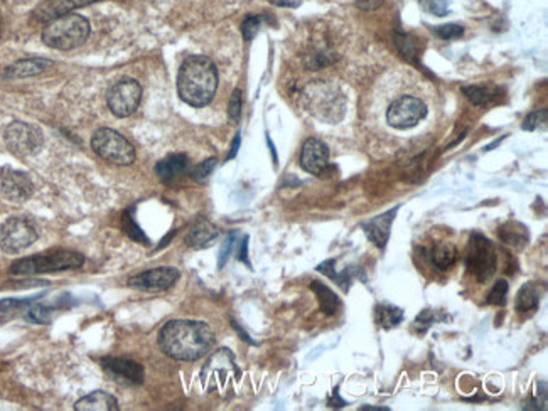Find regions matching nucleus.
Masks as SVG:
<instances>
[{
  "label": "nucleus",
  "mask_w": 548,
  "mask_h": 411,
  "mask_svg": "<svg viewBox=\"0 0 548 411\" xmlns=\"http://www.w3.org/2000/svg\"><path fill=\"white\" fill-rule=\"evenodd\" d=\"M215 332L198 320H171L160 329L159 346L176 361H198L211 351Z\"/></svg>",
  "instance_id": "1"
},
{
  "label": "nucleus",
  "mask_w": 548,
  "mask_h": 411,
  "mask_svg": "<svg viewBox=\"0 0 548 411\" xmlns=\"http://www.w3.org/2000/svg\"><path fill=\"white\" fill-rule=\"evenodd\" d=\"M218 88V71L210 58L189 56L177 74V91L184 103L203 108L211 103Z\"/></svg>",
  "instance_id": "2"
},
{
  "label": "nucleus",
  "mask_w": 548,
  "mask_h": 411,
  "mask_svg": "<svg viewBox=\"0 0 548 411\" xmlns=\"http://www.w3.org/2000/svg\"><path fill=\"white\" fill-rule=\"evenodd\" d=\"M85 263V256L71 250H53V252L34 254V256L22 258L10 265L9 272L12 275L33 277L41 273L65 272V270L80 268Z\"/></svg>",
  "instance_id": "3"
},
{
  "label": "nucleus",
  "mask_w": 548,
  "mask_h": 411,
  "mask_svg": "<svg viewBox=\"0 0 548 411\" xmlns=\"http://www.w3.org/2000/svg\"><path fill=\"white\" fill-rule=\"evenodd\" d=\"M90 37V22L83 15L66 14L53 19L42 30V41L49 48L71 51Z\"/></svg>",
  "instance_id": "4"
},
{
  "label": "nucleus",
  "mask_w": 548,
  "mask_h": 411,
  "mask_svg": "<svg viewBox=\"0 0 548 411\" xmlns=\"http://www.w3.org/2000/svg\"><path fill=\"white\" fill-rule=\"evenodd\" d=\"M94 154L115 166H130L135 160V148L124 135L112 128H100L92 139Z\"/></svg>",
  "instance_id": "5"
},
{
  "label": "nucleus",
  "mask_w": 548,
  "mask_h": 411,
  "mask_svg": "<svg viewBox=\"0 0 548 411\" xmlns=\"http://www.w3.org/2000/svg\"><path fill=\"white\" fill-rule=\"evenodd\" d=\"M467 270L476 277L479 281H488L495 275L496 266H498V258L492 243L488 238L481 234H472L471 243H469L467 256H466Z\"/></svg>",
  "instance_id": "6"
},
{
  "label": "nucleus",
  "mask_w": 548,
  "mask_h": 411,
  "mask_svg": "<svg viewBox=\"0 0 548 411\" xmlns=\"http://www.w3.org/2000/svg\"><path fill=\"white\" fill-rule=\"evenodd\" d=\"M38 240V229L31 219L22 216L9 218L0 226V248L6 253H19Z\"/></svg>",
  "instance_id": "7"
},
{
  "label": "nucleus",
  "mask_w": 548,
  "mask_h": 411,
  "mask_svg": "<svg viewBox=\"0 0 548 411\" xmlns=\"http://www.w3.org/2000/svg\"><path fill=\"white\" fill-rule=\"evenodd\" d=\"M142 98V86L139 81L132 78H124L117 81L112 88L106 93V103H108L110 112L118 119L130 116L137 108H139Z\"/></svg>",
  "instance_id": "8"
},
{
  "label": "nucleus",
  "mask_w": 548,
  "mask_h": 411,
  "mask_svg": "<svg viewBox=\"0 0 548 411\" xmlns=\"http://www.w3.org/2000/svg\"><path fill=\"white\" fill-rule=\"evenodd\" d=\"M427 116V107L419 98L401 96L390 105L386 121L397 130H408Z\"/></svg>",
  "instance_id": "9"
},
{
  "label": "nucleus",
  "mask_w": 548,
  "mask_h": 411,
  "mask_svg": "<svg viewBox=\"0 0 548 411\" xmlns=\"http://www.w3.org/2000/svg\"><path fill=\"white\" fill-rule=\"evenodd\" d=\"M6 143L14 154L17 155H34L41 150L42 133L34 125L26 121H14L6 128Z\"/></svg>",
  "instance_id": "10"
},
{
  "label": "nucleus",
  "mask_w": 548,
  "mask_h": 411,
  "mask_svg": "<svg viewBox=\"0 0 548 411\" xmlns=\"http://www.w3.org/2000/svg\"><path fill=\"white\" fill-rule=\"evenodd\" d=\"M179 277L181 273L177 268L159 266V268H152L139 273V275H133L132 279H128V287L144 292H164L171 288L179 280Z\"/></svg>",
  "instance_id": "11"
},
{
  "label": "nucleus",
  "mask_w": 548,
  "mask_h": 411,
  "mask_svg": "<svg viewBox=\"0 0 548 411\" xmlns=\"http://www.w3.org/2000/svg\"><path fill=\"white\" fill-rule=\"evenodd\" d=\"M101 367L113 381L122 383L127 386L142 385L145 379L144 366L130 359L122 358H103L101 359Z\"/></svg>",
  "instance_id": "12"
},
{
  "label": "nucleus",
  "mask_w": 548,
  "mask_h": 411,
  "mask_svg": "<svg viewBox=\"0 0 548 411\" xmlns=\"http://www.w3.org/2000/svg\"><path fill=\"white\" fill-rule=\"evenodd\" d=\"M0 191L12 202H24L34 193V184L24 172L3 169L0 174Z\"/></svg>",
  "instance_id": "13"
},
{
  "label": "nucleus",
  "mask_w": 548,
  "mask_h": 411,
  "mask_svg": "<svg viewBox=\"0 0 548 411\" xmlns=\"http://www.w3.org/2000/svg\"><path fill=\"white\" fill-rule=\"evenodd\" d=\"M302 169L309 174L321 175L329 166V148L317 139L306 140L301 154Z\"/></svg>",
  "instance_id": "14"
},
{
  "label": "nucleus",
  "mask_w": 548,
  "mask_h": 411,
  "mask_svg": "<svg viewBox=\"0 0 548 411\" xmlns=\"http://www.w3.org/2000/svg\"><path fill=\"white\" fill-rule=\"evenodd\" d=\"M398 209H400V207L395 206L393 209L380 214V216L368 219V221L363 225V229H365L368 240L372 241L374 246H378V248H385L386 243H388L390 229H392L393 221H395Z\"/></svg>",
  "instance_id": "15"
},
{
  "label": "nucleus",
  "mask_w": 548,
  "mask_h": 411,
  "mask_svg": "<svg viewBox=\"0 0 548 411\" xmlns=\"http://www.w3.org/2000/svg\"><path fill=\"white\" fill-rule=\"evenodd\" d=\"M93 2H98V0H44L35 7L34 17L41 22L53 21V19L61 17V15L69 14L71 10L90 6Z\"/></svg>",
  "instance_id": "16"
},
{
  "label": "nucleus",
  "mask_w": 548,
  "mask_h": 411,
  "mask_svg": "<svg viewBox=\"0 0 548 411\" xmlns=\"http://www.w3.org/2000/svg\"><path fill=\"white\" fill-rule=\"evenodd\" d=\"M218 234L219 231L215 225H211L208 219L199 218L198 221L191 226V229L188 231L186 245L189 248H194V250L206 248V246H210L211 243L218 238Z\"/></svg>",
  "instance_id": "17"
},
{
  "label": "nucleus",
  "mask_w": 548,
  "mask_h": 411,
  "mask_svg": "<svg viewBox=\"0 0 548 411\" xmlns=\"http://www.w3.org/2000/svg\"><path fill=\"white\" fill-rule=\"evenodd\" d=\"M51 66H53V61L46 60V58H31V60H22L7 68L6 78H9V80H22V78H29V76H35V74L44 73L46 69L51 68Z\"/></svg>",
  "instance_id": "18"
},
{
  "label": "nucleus",
  "mask_w": 548,
  "mask_h": 411,
  "mask_svg": "<svg viewBox=\"0 0 548 411\" xmlns=\"http://www.w3.org/2000/svg\"><path fill=\"white\" fill-rule=\"evenodd\" d=\"M76 411H117L118 401L115 396L105 393V391H93L85 398L78 399L74 405Z\"/></svg>",
  "instance_id": "19"
},
{
  "label": "nucleus",
  "mask_w": 548,
  "mask_h": 411,
  "mask_svg": "<svg viewBox=\"0 0 548 411\" xmlns=\"http://www.w3.org/2000/svg\"><path fill=\"white\" fill-rule=\"evenodd\" d=\"M189 166V159L188 155L184 154H172L169 155V157H165L160 160V162H157L156 166V174L157 177L160 179V181H172V179L177 177V175H181L183 172H186Z\"/></svg>",
  "instance_id": "20"
},
{
  "label": "nucleus",
  "mask_w": 548,
  "mask_h": 411,
  "mask_svg": "<svg viewBox=\"0 0 548 411\" xmlns=\"http://www.w3.org/2000/svg\"><path fill=\"white\" fill-rule=\"evenodd\" d=\"M499 240L513 248H523L528 243V231L522 222L510 221L499 228Z\"/></svg>",
  "instance_id": "21"
},
{
  "label": "nucleus",
  "mask_w": 548,
  "mask_h": 411,
  "mask_svg": "<svg viewBox=\"0 0 548 411\" xmlns=\"http://www.w3.org/2000/svg\"><path fill=\"white\" fill-rule=\"evenodd\" d=\"M540 299H542V290H540V285L531 281V283L523 285L520 288L518 295H516V302L515 307L518 312H528V311H535L538 307Z\"/></svg>",
  "instance_id": "22"
},
{
  "label": "nucleus",
  "mask_w": 548,
  "mask_h": 411,
  "mask_svg": "<svg viewBox=\"0 0 548 411\" xmlns=\"http://www.w3.org/2000/svg\"><path fill=\"white\" fill-rule=\"evenodd\" d=\"M456 256H457L456 246L447 241L437 243V245H433V248L431 250L432 263L439 270L451 268V266L456 263Z\"/></svg>",
  "instance_id": "23"
},
{
  "label": "nucleus",
  "mask_w": 548,
  "mask_h": 411,
  "mask_svg": "<svg viewBox=\"0 0 548 411\" xmlns=\"http://www.w3.org/2000/svg\"><path fill=\"white\" fill-rule=\"evenodd\" d=\"M310 288H313L315 297H317L319 305H321V311L327 315L336 314L338 307H339V299H338L336 293L331 290L329 287H326L324 283H321V281H315V280L310 281Z\"/></svg>",
  "instance_id": "24"
},
{
  "label": "nucleus",
  "mask_w": 548,
  "mask_h": 411,
  "mask_svg": "<svg viewBox=\"0 0 548 411\" xmlns=\"http://www.w3.org/2000/svg\"><path fill=\"white\" fill-rule=\"evenodd\" d=\"M376 320L381 327L392 329L397 327L404 320V311L395 305H378L376 307Z\"/></svg>",
  "instance_id": "25"
},
{
  "label": "nucleus",
  "mask_w": 548,
  "mask_h": 411,
  "mask_svg": "<svg viewBox=\"0 0 548 411\" xmlns=\"http://www.w3.org/2000/svg\"><path fill=\"white\" fill-rule=\"evenodd\" d=\"M122 228H124L127 236L132 238L133 241L142 243V245H149V238L145 236L144 231L140 229V226L137 225L135 219H133V211H127V213L122 216Z\"/></svg>",
  "instance_id": "26"
},
{
  "label": "nucleus",
  "mask_w": 548,
  "mask_h": 411,
  "mask_svg": "<svg viewBox=\"0 0 548 411\" xmlns=\"http://www.w3.org/2000/svg\"><path fill=\"white\" fill-rule=\"evenodd\" d=\"M53 319V307H46V305H33L27 311L26 320L33 324H49Z\"/></svg>",
  "instance_id": "27"
},
{
  "label": "nucleus",
  "mask_w": 548,
  "mask_h": 411,
  "mask_svg": "<svg viewBox=\"0 0 548 411\" xmlns=\"http://www.w3.org/2000/svg\"><path fill=\"white\" fill-rule=\"evenodd\" d=\"M463 91H464V95L467 96V100H471L474 105L490 103L491 98L495 96V95H491L490 89L484 88V86H466Z\"/></svg>",
  "instance_id": "28"
},
{
  "label": "nucleus",
  "mask_w": 548,
  "mask_h": 411,
  "mask_svg": "<svg viewBox=\"0 0 548 411\" xmlns=\"http://www.w3.org/2000/svg\"><path fill=\"white\" fill-rule=\"evenodd\" d=\"M419 3L425 12L437 15V17H444L451 10L449 0H419Z\"/></svg>",
  "instance_id": "29"
},
{
  "label": "nucleus",
  "mask_w": 548,
  "mask_h": 411,
  "mask_svg": "<svg viewBox=\"0 0 548 411\" xmlns=\"http://www.w3.org/2000/svg\"><path fill=\"white\" fill-rule=\"evenodd\" d=\"M216 164H218V160L215 157L204 160L203 164H199V166H196L194 169H192L191 177L194 179L196 182H204L213 174V170L216 169Z\"/></svg>",
  "instance_id": "30"
},
{
  "label": "nucleus",
  "mask_w": 548,
  "mask_h": 411,
  "mask_svg": "<svg viewBox=\"0 0 548 411\" xmlns=\"http://www.w3.org/2000/svg\"><path fill=\"white\" fill-rule=\"evenodd\" d=\"M506 295H508V283L504 280L496 281V285L492 287V290L488 295L486 302L490 305H503L506 304Z\"/></svg>",
  "instance_id": "31"
},
{
  "label": "nucleus",
  "mask_w": 548,
  "mask_h": 411,
  "mask_svg": "<svg viewBox=\"0 0 548 411\" xmlns=\"http://www.w3.org/2000/svg\"><path fill=\"white\" fill-rule=\"evenodd\" d=\"M433 33L437 34L440 39H445V41H452V39L460 37L464 34L463 26L459 24H447V26H437L433 29Z\"/></svg>",
  "instance_id": "32"
},
{
  "label": "nucleus",
  "mask_w": 548,
  "mask_h": 411,
  "mask_svg": "<svg viewBox=\"0 0 548 411\" xmlns=\"http://www.w3.org/2000/svg\"><path fill=\"white\" fill-rule=\"evenodd\" d=\"M262 17H255V15H250V17L245 19V22L242 24V34L245 37V41H251L257 33L260 30V26H262Z\"/></svg>",
  "instance_id": "33"
},
{
  "label": "nucleus",
  "mask_w": 548,
  "mask_h": 411,
  "mask_svg": "<svg viewBox=\"0 0 548 411\" xmlns=\"http://www.w3.org/2000/svg\"><path fill=\"white\" fill-rule=\"evenodd\" d=\"M547 123V110H540V112H533L525 119V123H523V130L533 132L537 130L540 125Z\"/></svg>",
  "instance_id": "34"
},
{
  "label": "nucleus",
  "mask_w": 548,
  "mask_h": 411,
  "mask_svg": "<svg viewBox=\"0 0 548 411\" xmlns=\"http://www.w3.org/2000/svg\"><path fill=\"white\" fill-rule=\"evenodd\" d=\"M236 238H238V234H236V233H231V234H228L226 240H224L223 246H222V250H219V261H218V266H219V268H223L224 263H226V261H228V258H230L231 252H233L235 243H236Z\"/></svg>",
  "instance_id": "35"
},
{
  "label": "nucleus",
  "mask_w": 548,
  "mask_h": 411,
  "mask_svg": "<svg viewBox=\"0 0 548 411\" xmlns=\"http://www.w3.org/2000/svg\"><path fill=\"white\" fill-rule=\"evenodd\" d=\"M228 115L233 121L240 120V115H242V91L238 88L235 89L233 95L230 98V105H228Z\"/></svg>",
  "instance_id": "36"
},
{
  "label": "nucleus",
  "mask_w": 548,
  "mask_h": 411,
  "mask_svg": "<svg viewBox=\"0 0 548 411\" xmlns=\"http://www.w3.org/2000/svg\"><path fill=\"white\" fill-rule=\"evenodd\" d=\"M35 299H38V297H34V299H26V300H15V299L0 300V312H9V311H15V308L26 307V305L33 304Z\"/></svg>",
  "instance_id": "37"
},
{
  "label": "nucleus",
  "mask_w": 548,
  "mask_h": 411,
  "mask_svg": "<svg viewBox=\"0 0 548 411\" xmlns=\"http://www.w3.org/2000/svg\"><path fill=\"white\" fill-rule=\"evenodd\" d=\"M433 322H435V317H433L432 311H424L419 317H417V320H415L417 327H419L422 332H424L425 329L433 326Z\"/></svg>",
  "instance_id": "38"
},
{
  "label": "nucleus",
  "mask_w": 548,
  "mask_h": 411,
  "mask_svg": "<svg viewBox=\"0 0 548 411\" xmlns=\"http://www.w3.org/2000/svg\"><path fill=\"white\" fill-rule=\"evenodd\" d=\"M383 3V0H358L356 7L361 10H374Z\"/></svg>",
  "instance_id": "39"
},
{
  "label": "nucleus",
  "mask_w": 548,
  "mask_h": 411,
  "mask_svg": "<svg viewBox=\"0 0 548 411\" xmlns=\"http://www.w3.org/2000/svg\"><path fill=\"white\" fill-rule=\"evenodd\" d=\"M248 236H245L243 238V241L240 243V250H238V260L240 261H243V263H247V265H250L248 263Z\"/></svg>",
  "instance_id": "40"
},
{
  "label": "nucleus",
  "mask_w": 548,
  "mask_h": 411,
  "mask_svg": "<svg viewBox=\"0 0 548 411\" xmlns=\"http://www.w3.org/2000/svg\"><path fill=\"white\" fill-rule=\"evenodd\" d=\"M240 142H242V139H240V133H236V137L233 139V143H231V150H230V154H228V160L236 157V154H238V148H240Z\"/></svg>",
  "instance_id": "41"
},
{
  "label": "nucleus",
  "mask_w": 548,
  "mask_h": 411,
  "mask_svg": "<svg viewBox=\"0 0 548 411\" xmlns=\"http://www.w3.org/2000/svg\"><path fill=\"white\" fill-rule=\"evenodd\" d=\"M361 411H390L385 406H363Z\"/></svg>",
  "instance_id": "42"
}]
</instances>
